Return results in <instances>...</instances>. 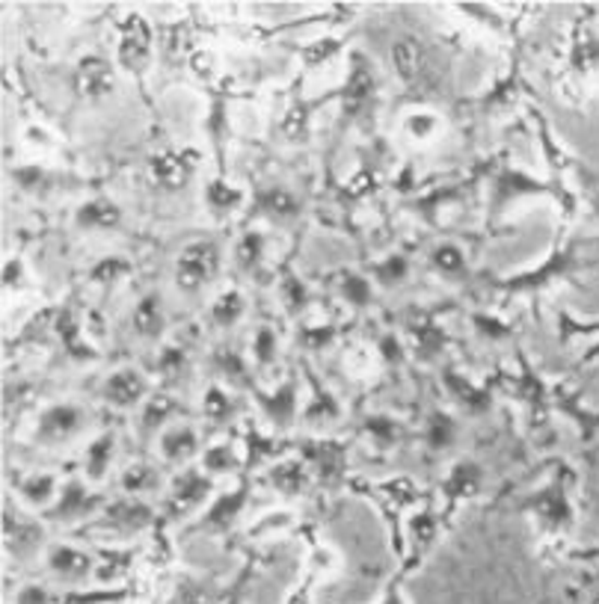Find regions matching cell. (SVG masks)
<instances>
[{"mask_svg":"<svg viewBox=\"0 0 599 604\" xmlns=\"http://www.w3.org/2000/svg\"><path fill=\"white\" fill-rule=\"evenodd\" d=\"M220 255L214 243H190V247L178 255V264H175V281L182 291H199L202 285L214 279L217 273Z\"/></svg>","mask_w":599,"mask_h":604,"instance_id":"1","label":"cell"},{"mask_svg":"<svg viewBox=\"0 0 599 604\" xmlns=\"http://www.w3.org/2000/svg\"><path fill=\"white\" fill-rule=\"evenodd\" d=\"M149 56H152V30H149V24L142 22L140 15H132L128 22L122 24V36H120L122 65L140 75L142 68L149 65Z\"/></svg>","mask_w":599,"mask_h":604,"instance_id":"2","label":"cell"},{"mask_svg":"<svg viewBox=\"0 0 599 604\" xmlns=\"http://www.w3.org/2000/svg\"><path fill=\"white\" fill-rule=\"evenodd\" d=\"M84 427V412L72 406V403H57L39 418V436L45 442H63L72 439L77 430Z\"/></svg>","mask_w":599,"mask_h":604,"instance_id":"3","label":"cell"},{"mask_svg":"<svg viewBox=\"0 0 599 604\" xmlns=\"http://www.w3.org/2000/svg\"><path fill=\"white\" fill-rule=\"evenodd\" d=\"M142 394H146V379L134 367H122L104 382V400L110 406H120V410L134 406L137 400H142Z\"/></svg>","mask_w":599,"mask_h":604,"instance_id":"4","label":"cell"},{"mask_svg":"<svg viewBox=\"0 0 599 604\" xmlns=\"http://www.w3.org/2000/svg\"><path fill=\"white\" fill-rule=\"evenodd\" d=\"M48 569L57 578L77 581V578H87L92 572V561H89L84 551L72 549V545H54V549L48 551Z\"/></svg>","mask_w":599,"mask_h":604,"instance_id":"5","label":"cell"},{"mask_svg":"<svg viewBox=\"0 0 599 604\" xmlns=\"http://www.w3.org/2000/svg\"><path fill=\"white\" fill-rule=\"evenodd\" d=\"M77 89L87 98H101L108 96L113 89V72L104 60L87 56L84 63L77 65Z\"/></svg>","mask_w":599,"mask_h":604,"instance_id":"6","label":"cell"},{"mask_svg":"<svg viewBox=\"0 0 599 604\" xmlns=\"http://www.w3.org/2000/svg\"><path fill=\"white\" fill-rule=\"evenodd\" d=\"M208 483L205 477L197 475V471H185V475L178 477L173 486V492H170V509L175 513H187V509H194L208 495Z\"/></svg>","mask_w":599,"mask_h":604,"instance_id":"7","label":"cell"},{"mask_svg":"<svg viewBox=\"0 0 599 604\" xmlns=\"http://www.w3.org/2000/svg\"><path fill=\"white\" fill-rule=\"evenodd\" d=\"M152 521V509L142 507V504H116V507L108 509V525L120 533H134V530H142Z\"/></svg>","mask_w":599,"mask_h":604,"instance_id":"8","label":"cell"},{"mask_svg":"<svg viewBox=\"0 0 599 604\" xmlns=\"http://www.w3.org/2000/svg\"><path fill=\"white\" fill-rule=\"evenodd\" d=\"M199 451V436L190 427H175L164 436V442H161V453H164V460H173V463H185L190 460L194 453Z\"/></svg>","mask_w":599,"mask_h":604,"instance_id":"9","label":"cell"},{"mask_svg":"<svg viewBox=\"0 0 599 604\" xmlns=\"http://www.w3.org/2000/svg\"><path fill=\"white\" fill-rule=\"evenodd\" d=\"M99 504V495H92L87 492L84 486H66L63 489V498H60V504H57V518H72V516H84V513H92Z\"/></svg>","mask_w":599,"mask_h":604,"instance_id":"10","label":"cell"},{"mask_svg":"<svg viewBox=\"0 0 599 604\" xmlns=\"http://www.w3.org/2000/svg\"><path fill=\"white\" fill-rule=\"evenodd\" d=\"M122 219L120 207L110 205L108 199H96L77 211V223L84 228H113Z\"/></svg>","mask_w":599,"mask_h":604,"instance_id":"11","label":"cell"},{"mask_svg":"<svg viewBox=\"0 0 599 604\" xmlns=\"http://www.w3.org/2000/svg\"><path fill=\"white\" fill-rule=\"evenodd\" d=\"M152 173L164 187H182L187 178V163L178 154H158L152 161Z\"/></svg>","mask_w":599,"mask_h":604,"instance_id":"12","label":"cell"},{"mask_svg":"<svg viewBox=\"0 0 599 604\" xmlns=\"http://www.w3.org/2000/svg\"><path fill=\"white\" fill-rule=\"evenodd\" d=\"M110 460H113V436H101V439L92 442V448L87 453V475L92 480L104 477L110 468Z\"/></svg>","mask_w":599,"mask_h":604,"instance_id":"13","label":"cell"},{"mask_svg":"<svg viewBox=\"0 0 599 604\" xmlns=\"http://www.w3.org/2000/svg\"><path fill=\"white\" fill-rule=\"evenodd\" d=\"M134 324H137V332L149 335V338L161 332L164 317H161V302H158V297H146L140 302V309L134 314Z\"/></svg>","mask_w":599,"mask_h":604,"instance_id":"14","label":"cell"},{"mask_svg":"<svg viewBox=\"0 0 599 604\" xmlns=\"http://www.w3.org/2000/svg\"><path fill=\"white\" fill-rule=\"evenodd\" d=\"M57 492V480L51 475H30L22 483V495L34 504H48Z\"/></svg>","mask_w":599,"mask_h":604,"instance_id":"15","label":"cell"},{"mask_svg":"<svg viewBox=\"0 0 599 604\" xmlns=\"http://www.w3.org/2000/svg\"><path fill=\"white\" fill-rule=\"evenodd\" d=\"M211 314H214V320H217L220 326H232L240 314H244V300H240L235 291L223 293V297L214 302V312Z\"/></svg>","mask_w":599,"mask_h":604,"instance_id":"16","label":"cell"},{"mask_svg":"<svg viewBox=\"0 0 599 604\" xmlns=\"http://www.w3.org/2000/svg\"><path fill=\"white\" fill-rule=\"evenodd\" d=\"M238 190H232L226 181H211V187H208V205H211V211H217V214L238 205Z\"/></svg>","mask_w":599,"mask_h":604,"instance_id":"17","label":"cell"},{"mask_svg":"<svg viewBox=\"0 0 599 604\" xmlns=\"http://www.w3.org/2000/svg\"><path fill=\"white\" fill-rule=\"evenodd\" d=\"M154 471H149V465H128L125 468V475H122V486L128 489V492H146L149 486H154Z\"/></svg>","mask_w":599,"mask_h":604,"instance_id":"18","label":"cell"},{"mask_svg":"<svg viewBox=\"0 0 599 604\" xmlns=\"http://www.w3.org/2000/svg\"><path fill=\"white\" fill-rule=\"evenodd\" d=\"M205 412L208 418H214V421L226 418V415H229V398H226L220 389H211L205 398Z\"/></svg>","mask_w":599,"mask_h":604,"instance_id":"19","label":"cell"},{"mask_svg":"<svg viewBox=\"0 0 599 604\" xmlns=\"http://www.w3.org/2000/svg\"><path fill=\"white\" fill-rule=\"evenodd\" d=\"M128 270H132V267H128V261L108 259V261H101L99 267H96V279L113 281V279H120V276H125Z\"/></svg>","mask_w":599,"mask_h":604,"instance_id":"20","label":"cell"},{"mask_svg":"<svg viewBox=\"0 0 599 604\" xmlns=\"http://www.w3.org/2000/svg\"><path fill=\"white\" fill-rule=\"evenodd\" d=\"M170 412H173V403H170V400H164V398L149 400V410H146V424L164 421Z\"/></svg>","mask_w":599,"mask_h":604,"instance_id":"21","label":"cell"},{"mask_svg":"<svg viewBox=\"0 0 599 604\" xmlns=\"http://www.w3.org/2000/svg\"><path fill=\"white\" fill-rule=\"evenodd\" d=\"M15 604H48V590L45 587H27V590H22Z\"/></svg>","mask_w":599,"mask_h":604,"instance_id":"22","label":"cell"},{"mask_svg":"<svg viewBox=\"0 0 599 604\" xmlns=\"http://www.w3.org/2000/svg\"><path fill=\"white\" fill-rule=\"evenodd\" d=\"M259 356H262V362L264 358H271L273 356V335L271 332H259Z\"/></svg>","mask_w":599,"mask_h":604,"instance_id":"23","label":"cell"}]
</instances>
